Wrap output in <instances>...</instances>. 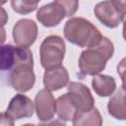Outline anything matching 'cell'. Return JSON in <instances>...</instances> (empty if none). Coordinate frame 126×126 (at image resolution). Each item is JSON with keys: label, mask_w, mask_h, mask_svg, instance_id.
Instances as JSON below:
<instances>
[{"label": "cell", "mask_w": 126, "mask_h": 126, "mask_svg": "<svg viewBox=\"0 0 126 126\" xmlns=\"http://www.w3.org/2000/svg\"><path fill=\"white\" fill-rule=\"evenodd\" d=\"M108 113L115 119L125 120L126 119V108H125V89L124 85L118 91L111 95L107 103Z\"/></svg>", "instance_id": "obj_12"}, {"label": "cell", "mask_w": 126, "mask_h": 126, "mask_svg": "<svg viewBox=\"0 0 126 126\" xmlns=\"http://www.w3.org/2000/svg\"><path fill=\"white\" fill-rule=\"evenodd\" d=\"M65 17H67V13L62 0H57L45 4L40 7L36 13L37 21L46 28H53L58 26Z\"/></svg>", "instance_id": "obj_6"}, {"label": "cell", "mask_w": 126, "mask_h": 126, "mask_svg": "<svg viewBox=\"0 0 126 126\" xmlns=\"http://www.w3.org/2000/svg\"><path fill=\"white\" fill-rule=\"evenodd\" d=\"M72 121L73 126H102V117L95 107L89 111L77 112Z\"/></svg>", "instance_id": "obj_15"}, {"label": "cell", "mask_w": 126, "mask_h": 126, "mask_svg": "<svg viewBox=\"0 0 126 126\" xmlns=\"http://www.w3.org/2000/svg\"><path fill=\"white\" fill-rule=\"evenodd\" d=\"M10 85L14 90L26 93L32 89L35 83L33 63H19L15 65L9 75Z\"/></svg>", "instance_id": "obj_5"}, {"label": "cell", "mask_w": 126, "mask_h": 126, "mask_svg": "<svg viewBox=\"0 0 126 126\" xmlns=\"http://www.w3.org/2000/svg\"><path fill=\"white\" fill-rule=\"evenodd\" d=\"M62 3L64 5V7H65V10H66V13H67V17H71L77 12L78 7H79V2L78 1H65V0H62Z\"/></svg>", "instance_id": "obj_18"}, {"label": "cell", "mask_w": 126, "mask_h": 126, "mask_svg": "<svg viewBox=\"0 0 126 126\" xmlns=\"http://www.w3.org/2000/svg\"><path fill=\"white\" fill-rule=\"evenodd\" d=\"M22 126H36V125H34V124H31V123H27V124H24V125H22Z\"/></svg>", "instance_id": "obj_23"}, {"label": "cell", "mask_w": 126, "mask_h": 126, "mask_svg": "<svg viewBox=\"0 0 126 126\" xmlns=\"http://www.w3.org/2000/svg\"><path fill=\"white\" fill-rule=\"evenodd\" d=\"M0 126H14V119L7 112H0Z\"/></svg>", "instance_id": "obj_19"}, {"label": "cell", "mask_w": 126, "mask_h": 126, "mask_svg": "<svg viewBox=\"0 0 126 126\" xmlns=\"http://www.w3.org/2000/svg\"><path fill=\"white\" fill-rule=\"evenodd\" d=\"M94 13L101 24L107 28L114 29L124 20L126 14V2L102 1L95 5Z\"/></svg>", "instance_id": "obj_4"}, {"label": "cell", "mask_w": 126, "mask_h": 126, "mask_svg": "<svg viewBox=\"0 0 126 126\" xmlns=\"http://www.w3.org/2000/svg\"><path fill=\"white\" fill-rule=\"evenodd\" d=\"M114 47L112 41L102 36L98 44L87 48L81 53L78 61L81 74L86 76L99 74L105 68L106 62L112 57Z\"/></svg>", "instance_id": "obj_1"}, {"label": "cell", "mask_w": 126, "mask_h": 126, "mask_svg": "<svg viewBox=\"0 0 126 126\" xmlns=\"http://www.w3.org/2000/svg\"><path fill=\"white\" fill-rule=\"evenodd\" d=\"M5 3V1H0V27H4L8 22V13L2 7V5Z\"/></svg>", "instance_id": "obj_20"}, {"label": "cell", "mask_w": 126, "mask_h": 126, "mask_svg": "<svg viewBox=\"0 0 126 126\" xmlns=\"http://www.w3.org/2000/svg\"><path fill=\"white\" fill-rule=\"evenodd\" d=\"M17 56V47L11 44H0V71L12 70Z\"/></svg>", "instance_id": "obj_16"}, {"label": "cell", "mask_w": 126, "mask_h": 126, "mask_svg": "<svg viewBox=\"0 0 126 126\" xmlns=\"http://www.w3.org/2000/svg\"><path fill=\"white\" fill-rule=\"evenodd\" d=\"M64 35L69 42L88 48L95 46L102 38L99 30L92 22L81 17H74L66 22Z\"/></svg>", "instance_id": "obj_2"}, {"label": "cell", "mask_w": 126, "mask_h": 126, "mask_svg": "<svg viewBox=\"0 0 126 126\" xmlns=\"http://www.w3.org/2000/svg\"><path fill=\"white\" fill-rule=\"evenodd\" d=\"M6 40V31L3 27H0V44H3Z\"/></svg>", "instance_id": "obj_22"}, {"label": "cell", "mask_w": 126, "mask_h": 126, "mask_svg": "<svg viewBox=\"0 0 126 126\" xmlns=\"http://www.w3.org/2000/svg\"><path fill=\"white\" fill-rule=\"evenodd\" d=\"M34 111L38 120L41 122L49 121L53 118L55 109V99L53 94L47 89L40 90L34 98Z\"/></svg>", "instance_id": "obj_9"}, {"label": "cell", "mask_w": 126, "mask_h": 126, "mask_svg": "<svg viewBox=\"0 0 126 126\" xmlns=\"http://www.w3.org/2000/svg\"><path fill=\"white\" fill-rule=\"evenodd\" d=\"M37 33V26L31 19H22L13 28V39L19 47L29 48L36 40Z\"/></svg>", "instance_id": "obj_7"}, {"label": "cell", "mask_w": 126, "mask_h": 126, "mask_svg": "<svg viewBox=\"0 0 126 126\" xmlns=\"http://www.w3.org/2000/svg\"><path fill=\"white\" fill-rule=\"evenodd\" d=\"M43 84L45 89L50 92H55L66 87L69 84V74L67 69L60 66L46 70L43 75Z\"/></svg>", "instance_id": "obj_11"}, {"label": "cell", "mask_w": 126, "mask_h": 126, "mask_svg": "<svg viewBox=\"0 0 126 126\" xmlns=\"http://www.w3.org/2000/svg\"><path fill=\"white\" fill-rule=\"evenodd\" d=\"M11 6L13 10L21 15H26L31 12H33L37 6L38 2L37 1H26V0H13L11 1Z\"/></svg>", "instance_id": "obj_17"}, {"label": "cell", "mask_w": 126, "mask_h": 126, "mask_svg": "<svg viewBox=\"0 0 126 126\" xmlns=\"http://www.w3.org/2000/svg\"><path fill=\"white\" fill-rule=\"evenodd\" d=\"M55 109L59 119L62 121L73 120L75 114L77 113V108L70 98L68 93L60 95L55 100Z\"/></svg>", "instance_id": "obj_14"}, {"label": "cell", "mask_w": 126, "mask_h": 126, "mask_svg": "<svg viewBox=\"0 0 126 126\" xmlns=\"http://www.w3.org/2000/svg\"><path fill=\"white\" fill-rule=\"evenodd\" d=\"M40 64L45 70L62 66L65 55V42L59 35H49L43 39L39 47Z\"/></svg>", "instance_id": "obj_3"}, {"label": "cell", "mask_w": 126, "mask_h": 126, "mask_svg": "<svg viewBox=\"0 0 126 126\" xmlns=\"http://www.w3.org/2000/svg\"><path fill=\"white\" fill-rule=\"evenodd\" d=\"M68 94L77 108V112L89 111L94 107V98L90 89L80 82L68 84Z\"/></svg>", "instance_id": "obj_8"}, {"label": "cell", "mask_w": 126, "mask_h": 126, "mask_svg": "<svg viewBox=\"0 0 126 126\" xmlns=\"http://www.w3.org/2000/svg\"><path fill=\"white\" fill-rule=\"evenodd\" d=\"M92 87L99 96H110L116 90V82L113 77L97 74L93 77Z\"/></svg>", "instance_id": "obj_13"}, {"label": "cell", "mask_w": 126, "mask_h": 126, "mask_svg": "<svg viewBox=\"0 0 126 126\" xmlns=\"http://www.w3.org/2000/svg\"><path fill=\"white\" fill-rule=\"evenodd\" d=\"M6 112L14 120L28 118L32 116L34 112V104L29 96L18 94L10 100Z\"/></svg>", "instance_id": "obj_10"}, {"label": "cell", "mask_w": 126, "mask_h": 126, "mask_svg": "<svg viewBox=\"0 0 126 126\" xmlns=\"http://www.w3.org/2000/svg\"><path fill=\"white\" fill-rule=\"evenodd\" d=\"M38 126H66V124L60 120V119H56V120H49L46 121L45 123H39Z\"/></svg>", "instance_id": "obj_21"}]
</instances>
